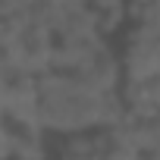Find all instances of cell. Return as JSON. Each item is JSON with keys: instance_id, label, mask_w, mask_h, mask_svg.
<instances>
[{"instance_id": "6da1fadb", "label": "cell", "mask_w": 160, "mask_h": 160, "mask_svg": "<svg viewBox=\"0 0 160 160\" xmlns=\"http://www.w3.org/2000/svg\"><path fill=\"white\" fill-rule=\"evenodd\" d=\"M101 98L104 91L88 88L78 75L44 72L38 75V119L50 132H91L101 129Z\"/></svg>"}, {"instance_id": "7a4b0ae2", "label": "cell", "mask_w": 160, "mask_h": 160, "mask_svg": "<svg viewBox=\"0 0 160 160\" xmlns=\"http://www.w3.org/2000/svg\"><path fill=\"white\" fill-rule=\"evenodd\" d=\"M129 75L160 72V25H138L126 44Z\"/></svg>"}, {"instance_id": "3957f363", "label": "cell", "mask_w": 160, "mask_h": 160, "mask_svg": "<svg viewBox=\"0 0 160 160\" xmlns=\"http://www.w3.org/2000/svg\"><path fill=\"white\" fill-rule=\"evenodd\" d=\"M75 75L82 78L88 88H94V91H113L116 82H119V63H116V57L110 53V47L101 44Z\"/></svg>"}, {"instance_id": "277c9868", "label": "cell", "mask_w": 160, "mask_h": 160, "mask_svg": "<svg viewBox=\"0 0 160 160\" xmlns=\"http://www.w3.org/2000/svg\"><path fill=\"white\" fill-rule=\"evenodd\" d=\"M122 98L132 113H157L160 110V72L129 75Z\"/></svg>"}, {"instance_id": "5b68a950", "label": "cell", "mask_w": 160, "mask_h": 160, "mask_svg": "<svg viewBox=\"0 0 160 160\" xmlns=\"http://www.w3.org/2000/svg\"><path fill=\"white\" fill-rule=\"evenodd\" d=\"M60 160H101L98 157V138L91 132H72L63 141V157Z\"/></svg>"}]
</instances>
